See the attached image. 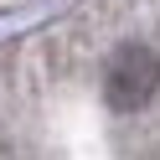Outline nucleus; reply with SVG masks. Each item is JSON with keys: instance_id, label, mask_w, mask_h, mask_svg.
Masks as SVG:
<instances>
[{"instance_id": "obj_1", "label": "nucleus", "mask_w": 160, "mask_h": 160, "mask_svg": "<svg viewBox=\"0 0 160 160\" xmlns=\"http://www.w3.org/2000/svg\"><path fill=\"white\" fill-rule=\"evenodd\" d=\"M155 88H160V57L150 47H139V42L119 47L114 62H108V103L134 114V108H145L155 98Z\"/></svg>"}, {"instance_id": "obj_2", "label": "nucleus", "mask_w": 160, "mask_h": 160, "mask_svg": "<svg viewBox=\"0 0 160 160\" xmlns=\"http://www.w3.org/2000/svg\"><path fill=\"white\" fill-rule=\"evenodd\" d=\"M0 155H5V139H0Z\"/></svg>"}]
</instances>
